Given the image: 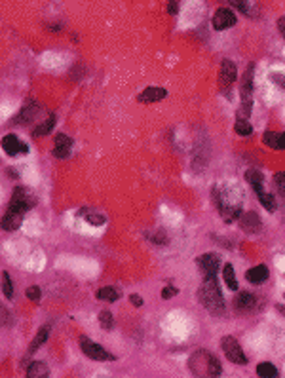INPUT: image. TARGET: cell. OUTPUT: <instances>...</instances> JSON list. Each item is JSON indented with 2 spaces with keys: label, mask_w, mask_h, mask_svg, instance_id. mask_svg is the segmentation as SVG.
Segmentation results:
<instances>
[{
  "label": "cell",
  "mask_w": 285,
  "mask_h": 378,
  "mask_svg": "<svg viewBox=\"0 0 285 378\" xmlns=\"http://www.w3.org/2000/svg\"><path fill=\"white\" fill-rule=\"evenodd\" d=\"M240 228L244 230L245 234H257V232H261L263 220L259 217V213L247 211L244 215H240Z\"/></svg>",
  "instance_id": "cell-6"
},
{
  "label": "cell",
  "mask_w": 285,
  "mask_h": 378,
  "mask_svg": "<svg viewBox=\"0 0 285 378\" xmlns=\"http://www.w3.org/2000/svg\"><path fill=\"white\" fill-rule=\"evenodd\" d=\"M177 10H179V2H177V0H169V6H167V11H169L171 15H175V13H177Z\"/></svg>",
  "instance_id": "cell-37"
},
{
  "label": "cell",
  "mask_w": 285,
  "mask_h": 378,
  "mask_svg": "<svg viewBox=\"0 0 285 378\" xmlns=\"http://www.w3.org/2000/svg\"><path fill=\"white\" fill-rule=\"evenodd\" d=\"M236 25V15L228 8H219L213 15V27L217 30L228 29V27H234Z\"/></svg>",
  "instance_id": "cell-10"
},
{
  "label": "cell",
  "mask_w": 285,
  "mask_h": 378,
  "mask_svg": "<svg viewBox=\"0 0 285 378\" xmlns=\"http://www.w3.org/2000/svg\"><path fill=\"white\" fill-rule=\"evenodd\" d=\"M221 346H223L224 356L230 359L232 363H236V365H245V363H247L244 350H242L240 342H238L234 337H224V339L221 340Z\"/></svg>",
  "instance_id": "cell-4"
},
{
  "label": "cell",
  "mask_w": 285,
  "mask_h": 378,
  "mask_svg": "<svg viewBox=\"0 0 285 378\" xmlns=\"http://www.w3.org/2000/svg\"><path fill=\"white\" fill-rule=\"evenodd\" d=\"M38 110L36 105H27L23 107V110L19 112V118H17V124H29L32 118H34V112Z\"/></svg>",
  "instance_id": "cell-22"
},
{
  "label": "cell",
  "mask_w": 285,
  "mask_h": 378,
  "mask_svg": "<svg viewBox=\"0 0 285 378\" xmlns=\"http://www.w3.org/2000/svg\"><path fill=\"white\" fill-rule=\"evenodd\" d=\"M48 337H50V325H44V327H42L40 331L36 333V337L32 339L31 346H29V352H31V354H34V352H36V350L40 348L42 344L48 340Z\"/></svg>",
  "instance_id": "cell-17"
},
{
  "label": "cell",
  "mask_w": 285,
  "mask_h": 378,
  "mask_svg": "<svg viewBox=\"0 0 285 378\" xmlns=\"http://www.w3.org/2000/svg\"><path fill=\"white\" fill-rule=\"evenodd\" d=\"M55 147H61V149H71L72 147V139L65 133H57L55 135Z\"/></svg>",
  "instance_id": "cell-29"
},
{
  "label": "cell",
  "mask_w": 285,
  "mask_h": 378,
  "mask_svg": "<svg viewBox=\"0 0 285 378\" xmlns=\"http://www.w3.org/2000/svg\"><path fill=\"white\" fill-rule=\"evenodd\" d=\"M25 295H27V299L34 300V302H38V300L42 299V291H40V287H38V285H31V287H27Z\"/></svg>",
  "instance_id": "cell-30"
},
{
  "label": "cell",
  "mask_w": 285,
  "mask_h": 378,
  "mask_svg": "<svg viewBox=\"0 0 285 378\" xmlns=\"http://www.w3.org/2000/svg\"><path fill=\"white\" fill-rule=\"evenodd\" d=\"M51 154L55 156V158H69V154H71V149H61V147H53L51 150Z\"/></svg>",
  "instance_id": "cell-32"
},
{
  "label": "cell",
  "mask_w": 285,
  "mask_h": 378,
  "mask_svg": "<svg viewBox=\"0 0 285 378\" xmlns=\"http://www.w3.org/2000/svg\"><path fill=\"white\" fill-rule=\"evenodd\" d=\"M196 264L200 272L204 274V278H217L219 272V257L215 253H204L196 259Z\"/></svg>",
  "instance_id": "cell-5"
},
{
  "label": "cell",
  "mask_w": 285,
  "mask_h": 378,
  "mask_svg": "<svg viewBox=\"0 0 285 378\" xmlns=\"http://www.w3.org/2000/svg\"><path fill=\"white\" fill-rule=\"evenodd\" d=\"M259 196V201H261V205L266 209V211H270V213H274L276 211V199L272 194H268V192H263V194H257Z\"/></svg>",
  "instance_id": "cell-24"
},
{
  "label": "cell",
  "mask_w": 285,
  "mask_h": 378,
  "mask_svg": "<svg viewBox=\"0 0 285 378\" xmlns=\"http://www.w3.org/2000/svg\"><path fill=\"white\" fill-rule=\"evenodd\" d=\"M278 30H280V34L285 38V17H280V19H278Z\"/></svg>",
  "instance_id": "cell-38"
},
{
  "label": "cell",
  "mask_w": 285,
  "mask_h": 378,
  "mask_svg": "<svg viewBox=\"0 0 285 378\" xmlns=\"http://www.w3.org/2000/svg\"><path fill=\"white\" fill-rule=\"evenodd\" d=\"M272 78H274V82H278V84L285 90V76L284 74H272Z\"/></svg>",
  "instance_id": "cell-39"
},
{
  "label": "cell",
  "mask_w": 285,
  "mask_h": 378,
  "mask_svg": "<svg viewBox=\"0 0 285 378\" xmlns=\"http://www.w3.org/2000/svg\"><path fill=\"white\" fill-rule=\"evenodd\" d=\"M257 306V297L249 291H240L234 299V308L240 314H247V312H253Z\"/></svg>",
  "instance_id": "cell-7"
},
{
  "label": "cell",
  "mask_w": 285,
  "mask_h": 378,
  "mask_svg": "<svg viewBox=\"0 0 285 378\" xmlns=\"http://www.w3.org/2000/svg\"><path fill=\"white\" fill-rule=\"evenodd\" d=\"M245 181L251 185V189L257 194H263L265 192V177L259 170H247L245 171Z\"/></svg>",
  "instance_id": "cell-14"
},
{
  "label": "cell",
  "mask_w": 285,
  "mask_h": 378,
  "mask_svg": "<svg viewBox=\"0 0 285 378\" xmlns=\"http://www.w3.org/2000/svg\"><path fill=\"white\" fill-rule=\"evenodd\" d=\"M221 363H219V359L215 358V356H209V377H217V375H221Z\"/></svg>",
  "instance_id": "cell-31"
},
{
  "label": "cell",
  "mask_w": 285,
  "mask_h": 378,
  "mask_svg": "<svg viewBox=\"0 0 285 378\" xmlns=\"http://www.w3.org/2000/svg\"><path fill=\"white\" fill-rule=\"evenodd\" d=\"M263 143H265L266 147H270V149L280 150V133H276V131H265V133H263Z\"/></svg>",
  "instance_id": "cell-23"
},
{
  "label": "cell",
  "mask_w": 285,
  "mask_h": 378,
  "mask_svg": "<svg viewBox=\"0 0 285 378\" xmlns=\"http://www.w3.org/2000/svg\"><path fill=\"white\" fill-rule=\"evenodd\" d=\"M280 150H285V131L280 133Z\"/></svg>",
  "instance_id": "cell-40"
},
{
  "label": "cell",
  "mask_w": 285,
  "mask_h": 378,
  "mask_svg": "<svg viewBox=\"0 0 285 378\" xmlns=\"http://www.w3.org/2000/svg\"><path fill=\"white\" fill-rule=\"evenodd\" d=\"M270 276V272L266 268L265 264H259V266H253V268H249L245 272V279L249 281V283H253V285H261V283H265L266 279Z\"/></svg>",
  "instance_id": "cell-13"
},
{
  "label": "cell",
  "mask_w": 285,
  "mask_h": 378,
  "mask_svg": "<svg viewBox=\"0 0 285 378\" xmlns=\"http://www.w3.org/2000/svg\"><path fill=\"white\" fill-rule=\"evenodd\" d=\"M2 293H4L6 299H11V297H13V285H11L10 274H8L6 270L2 272Z\"/></svg>",
  "instance_id": "cell-26"
},
{
  "label": "cell",
  "mask_w": 285,
  "mask_h": 378,
  "mask_svg": "<svg viewBox=\"0 0 285 378\" xmlns=\"http://www.w3.org/2000/svg\"><path fill=\"white\" fill-rule=\"evenodd\" d=\"M257 375L263 378H276L278 377V369L272 365V363H268V361H263V363H259L257 365Z\"/></svg>",
  "instance_id": "cell-21"
},
{
  "label": "cell",
  "mask_w": 285,
  "mask_h": 378,
  "mask_svg": "<svg viewBox=\"0 0 285 378\" xmlns=\"http://www.w3.org/2000/svg\"><path fill=\"white\" fill-rule=\"evenodd\" d=\"M36 203V198L29 189L25 187H15L13 192H11V199L8 209H13V211H19V213H27L31 207H34Z\"/></svg>",
  "instance_id": "cell-2"
},
{
  "label": "cell",
  "mask_w": 285,
  "mask_h": 378,
  "mask_svg": "<svg viewBox=\"0 0 285 378\" xmlns=\"http://www.w3.org/2000/svg\"><path fill=\"white\" fill-rule=\"evenodd\" d=\"M230 4L232 6H236L240 11H244V13H247V0H230Z\"/></svg>",
  "instance_id": "cell-35"
},
{
  "label": "cell",
  "mask_w": 285,
  "mask_h": 378,
  "mask_svg": "<svg viewBox=\"0 0 285 378\" xmlns=\"http://www.w3.org/2000/svg\"><path fill=\"white\" fill-rule=\"evenodd\" d=\"M234 130H236V133H238V135H242V137H247V135H251V133H253V126H251L247 120H236Z\"/></svg>",
  "instance_id": "cell-25"
},
{
  "label": "cell",
  "mask_w": 285,
  "mask_h": 378,
  "mask_svg": "<svg viewBox=\"0 0 285 378\" xmlns=\"http://www.w3.org/2000/svg\"><path fill=\"white\" fill-rule=\"evenodd\" d=\"M99 323H101L103 329H107V331H111L114 327V318H112V314L109 310H103L101 314H99Z\"/></svg>",
  "instance_id": "cell-27"
},
{
  "label": "cell",
  "mask_w": 285,
  "mask_h": 378,
  "mask_svg": "<svg viewBox=\"0 0 285 378\" xmlns=\"http://www.w3.org/2000/svg\"><path fill=\"white\" fill-rule=\"evenodd\" d=\"M95 299H97V300H109V302H114V300L120 299V291H118L116 287H112V285H109V287L99 289V291L95 293Z\"/></svg>",
  "instance_id": "cell-18"
},
{
  "label": "cell",
  "mask_w": 285,
  "mask_h": 378,
  "mask_svg": "<svg viewBox=\"0 0 285 378\" xmlns=\"http://www.w3.org/2000/svg\"><path fill=\"white\" fill-rule=\"evenodd\" d=\"M53 126H55V114H50L42 124H38V126L32 130V137L38 139V137H44V135H50Z\"/></svg>",
  "instance_id": "cell-15"
},
{
  "label": "cell",
  "mask_w": 285,
  "mask_h": 378,
  "mask_svg": "<svg viewBox=\"0 0 285 378\" xmlns=\"http://www.w3.org/2000/svg\"><path fill=\"white\" fill-rule=\"evenodd\" d=\"M150 239H152L156 245H167V236H165L163 232H156Z\"/></svg>",
  "instance_id": "cell-33"
},
{
  "label": "cell",
  "mask_w": 285,
  "mask_h": 378,
  "mask_svg": "<svg viewBox=\"0 0 285 378\" xmlns=\"http://www.w3.org/2000/svg\"><path fill=\"white\" fill-rule=\"evenodd\" d=\"M80 350L84 356H88L93 361H114L116 359L109 350H105L101 344H95L86 337H80Z\"/></svg>",
  "instance_id": "cell-3"
},
{
  "label": "cell",
  "mask_w": 285,
  "mask_h": 378,
  "mask_svg": "<svg viewBox=\"0 0 285 378\" xmlns=\"http://www.w3.org/2000/svg\"><path fill=\"white\" fill-rule=\"evenodd\" d=\"M274 187L278 190V194L282 196V199H285V171L274 175Z\"/></svg>",
  "instance_id": "cell-28"
},
{
  "label": "cell",
  "mask_w": 285,
  "mask_h": 378,
  "mask_svg": "<svg viewBox=\"0 0 285 378\" xmlns=\"http://www.w3.org/2000/svg\"><path fill=\"white\" fill-rule=\"evenodd\" d=\"M234 82H236V65L230 59H224L221 63V69H219V84H221V88L228 90Z\"/></svg>",
  "instance_id": "cell-8"
},
{
  "label": "cell",
  "mask_w": 285,
  "mask_h": 378,
  "mask_svg": "<svg viewBox=\"0 0 285 378\" xmlns=\"http://www.w3.org/2000/svg\"><path fill=\"white\" fill-rule=\"evenodd\" d=\"M23 217L25 213H19V211H13V209H6L4 217H2V228L6 232H13V230L19 228V224L23 222Z\"/></svg>",
  "instance_id": "cell-12"
},
{
  "label": "cell",
  "mask_w": 285,
  "mask_h": 378,
  "mask_svg": "<svg viewBox=\"0 0 285 378\" xmlns=\"http://www.w3.org/2000/svg\"><path fill=\"white\" fill-rule=\"evenodd\" d=\"M167 95V91L163 90V88H144V90L137 95V101L139 103H144V105H150V103H158V101H162L163 97Z\"/></svg>",
  "instance_id": "cell-11"
},
{
  "label": "cell",
  "mask_w": 285,
  "mask_h": 378,
  "mask_svg": "<svg viewBox=\"0 0 285 378\" xmlns=\"http://www.w3.org/2000/svg\"><path fill=\"white\" fill-rule=\"evenodd\" d=\"M2 149L8 156H15V154H29V147L25 143H21L15 135H6L2 139Z\"/></svg>",
  "instance_id": "cell-9"
},
{
  "label": "cell",
  "mask_w": 285,
  "mask_h": 378,
  "mask_svg": "<svg viewBox=\"0 0 285 378\" xmlns=\"http://www.w3.org/2000/svg\"><path fill=\"white\" fill-rule=\"evenodd\" d=\"M223 278H224V283H226V287H228V289H232V291H236V289H238V279H236L234 266H232V264H224Z\"/></svg>",
  "instance_id": "cell-19"
},
{
  "label": "cell",
  "mask_w": 285,
  "mask_h": 378,
  "mask_svg": "<svg viewBox=\"0 0 285 378\" xmlns=\"http://www.w3.org/2000/svg\"><path fill=\"white\" fill-rule=\"evenodd\" d=\"M48 375H50V369L46 367V363H42V361H34L27 369V377L29 378H46Z\"/></svg>",
  "instance_id": "cell-16"
},
{
  "label": "cell",
  "mask_w": 285,
  "mask_h": 378,
  "mask_svg": "<svg viewBox=\"0 0 285 378\" xmlns=\"http://www.w3.org/2000/svg\"><path fill=\"white\" fill-rule=\"evenodd\" d=\"M177 293H179V289H175L173 285H167V287L162 291V299H165V300L171 299V297H175Z\"/></svg>",
  "instance_id": "cell-34"
},
{
  "label": "cell",
  "mask_w": 285,
  "mask_h": 378,
  "mask_svg": "<svg viewBox=\"0 0 285 378\" xmlns=\"http://www.w3.org/2000/svg\"><path fill=\"white\" fill-rule=\"evenodd\" d=\"M80 215H82V217H84L86 220H88L90 224H93V226H99V224H103V222H105V215H103V213H99V211H90V209H82Z\"/></svg>",
  "instance_id": "cell-20"
},
{
  "label": "cell",
  "mask_w": 285,
  "mask_h": 378,
  "mask_svg": "<svg viewBox=\"0 0 285 378\" xmlns=\"http://www.w3.org/2000/svg\"><path fill=\"white\" fill-rule=\"evenodd\" d=\"M130 302H132L135 308H141L142 304H144V302H142V299L139 297V295H130Z\"/></svg>",
  "instance_id": "cell-36"
},
{
  "label": "cell",
  "mask_w": 285,
  "mask_h": 378,
  "mask_svg": "<svg viewBox=\"0 0 285 378\" xmlns=\"http://www.w3.org/2000/svg\"><path fill=\"white\" fill-rule=\"evenodd\" d=\"M198 300L211 316L224 314V299L219 289V283H217V278H204L202 285L198 289Z\"/></svg>",
  "instance_id": "cell-1"
}]
</instances>
